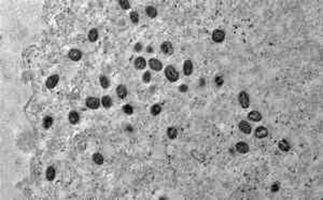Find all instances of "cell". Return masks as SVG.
I'll return each instance as SVG.
<instances>
[{"label":"cell","mask_w":323,"mask_h":200,"mask_svg":"<svg viewBox=\"0 0 323 200\" xmlns=\"http://www.w3.org/2000/svg\"><path fill=\"white\" fill-rule=\"evenodd\" d=\"M165 75H166L167 80L171 83L177 82L178 80H179V72L176 70L173 66L166 67V69H165Z\"/></svg>","instance_id":"6da1fadb"},{"label":"cell","mask_w":323,"mask_h":200,"mask_svg":"<svg viewBox=\"0 0 323 200\" xmlns=\"http://www.w3.org/2000/svg\"><path fill=\"white\" fill-rule=\"evenodd\" d=\"M238 100L241 108L248 109L249 105H250V100H249V96L246 91H240V94L238 95Z\"/></svg>","instance_id":"7a4b0ae2"},{"label":"cell","mask_w":323,"mask_h":200,"mask_svg":"<svg viewBox=\"0 0 323 200\" xmlns=\"http://www.w3.org/2000/svg\"><path fill=\"white\" fill-rule=\"evenodd\" d=\"M212 40L216 43H221L225 40V32L221 29H216L212 32Z\"/></svg>","instance_id":"3957f363"},{"label":"cell","mask_w":323,"mask_h":200,"mask_svg":"<svg viewBox=\"0 0 323 200\" xmlns=\"http://www.w3.org/2000/svg\"><path fill=\"white\" fill-rule=\"evenodd\" d=\"M86 107L92 110H97L100 105V100L96 97H89L85 101Z\"/></svg>","instance_id":"277c9868"},{"label":"cell","mask_w":323,"mask_h":200,"mask_svg":"<svg viewBox=\"0 0 323 200\" xmlns=\"http://www.w3.org/2000/svg\"><path fill=\"white\" fill-rule=\"evenodd\" d=\"M58 81H59L58 74H53V75H51V77H48V80H46V82H45L46 87H48L49 89L54 88V87L57 85V83H58Z\"/></svg>","instance_id":"5b68a950"},{"label":"cell","mask_w":323,"mask_h":200,"mask_svg":"<svg viewBox=\"0 0 323 200\" xmlns=\"http://www.w3.org/2000/svg\"><path fill=\"white\" fill-rule=\"evenodd\" d=\"M161 52L164 53V54H166V55L173 54V46H172V44H171L170 42H168V41L164 42V43H161Z\"/></svg>","instance_id":"8992f818"},{"label":"cell","mask_w":323,"mask_h":200,"mask_svg":"<svg viewBox=\"0 0 323 200\" xmlns=\"http://www.w3.org/2000/svg\"><path fill=\"white\" fill-rule=\"evenodd\" d=\"M149 66L154 71H161V68H163V64L159 62L158 59H155V58H151L149 60Z\"/></svg>","instance_id":"52a82bcc"},{"label":"cell","mask_w":323,"mask_h":200,"mask_svg":"<svg viewBox=\"0 0 323 200\" xmlns=\"http://www.w3.org/2000/svg\"><path fill=\"white\" fill-rule=\"evenodd\" d=\"M68 57L71 60H73V62H78V60H80V59L82 58V53L80 52L79 50H77V48H72L68 53Z\"/></svg>","instance_id":"ba28073f"},{"label":"cell","mask_w":323,"mask_h":200,"mask_svg":"<svg viewBox=\"0 0 323 200\" xmlns=\"http://www.w3.org/2000/svg\"><path fill=\"white\" fill-rule=\"evenodd\" d=\"M238 127H239V129H240L241 131L244 132V134H251V130H252V128H251V125L248 123V122H246V121L239 122Z\"/></svg>","instance_id":"9c48e42d"},{"label":"cell","mask_w":323,"mask_h":200,"mask_svg":"<svg viewBox=\"0 0 323 200\" xmlns=\"http://www.w3.org/2000/svg\"><path fill=\"white\" fill-rule=\"evenodd\" d=\"M183 72H184V74L187 77L191 75L192 72H193V62L191 60H189V59L185 60L184 64H183Z\"/></svg>","instance_id":"30bf717a"},{"label":"cell","mask_w":323,"mask_h":200,"mask_svg":"<svg viewBox=\"0 0 323 200\" xmlns=\"http://www.w3.org/2000/svg\"><path fill=\"white\" fill-rule=\"evenodd\" d=\"M237 152L241 153V154H246V153L249 152V145L246 143V142H238L235 146Z\"/></svg>","instance_id":"8fae6325"},{"label":"cell","mask_w":323,"mask_h":200,"mask_svg":"<svg viewBox=\"0 0 323 200\" xmlns=\"http://www.w3.org/2000/svg\"><path fill=\"white\" fill-rule=\"evenodd\" d=\"M134 65H135V68L136 69H138V70H142V69H144L147 67V62L143 57H138V58L135 60Z\"/></svg>","instance_id":"7c38bea8"},{"label":"cell","mask_w":323,"mask_h":200,"mask_svg":"<svg viewBox=\"0 0 323 200\" xmlns=\"http://www.w3.org/2000/svg\"><path fill=\"white\" fill-rule=\"evenodd\" d=\"M248 118L252 122H261L262 121V114L259 111H251L248 114Z\"/></svg>","instance_id":"4fadbf2b"},{"label":"cell","mask_w":323,"mask_h":200,"mask_svg":"<svg viewBox=\"0 0 323 200\" xmlns=\"http://www.w3.org/2000/svg\"><path fill=\"white\" fill-rule=\"evenodd\" d=\"M267 134H268V130H267V128L259 127L255 129V137H256L257 139L265 138V137H267Z\"/></svg>","instance_id":"5bb4252c"},{"label":"cell","mask_w":323,"mask_h":200,"mask_svg":"<svg viewBox=\"0 0 323 200\" xmlns=\"http://www.w3.org/2000/svg\"><path fill=\"white\" fill-rule=\"evenodd\" d=\"M68 120L69 122H70V124H72V125H75V124L79 123L80 121V115L78 112L75 111H71L70 113H69L68 115Z\"/></svg>","instance_id":"9a60e30c"},{"label":"cell","mask_w":323,"mask_h":200,"mask_svg":"<svg viewBox=\"0 0 323 200\" xmlns=\"http://www.w3.org/2000/svg\"><path fill=\"white\" fill-rule=\"evenodd\" d=\"M278 148H279V150L282 151V152H289L291 146H290V143L285 140V139H282L281 141H279V143H278Z\"/></svg>","instance_id":"2e32d148"},{"label":"cell","mask_w":323,"mask_h":200,"mask_svg":"<svg viewBox=\"0 0 323 200\" xmlns=\"http://www.w3.org/2000/svg\"><path fill=\"white\" fill-rule=\"evenodd\" d=\"M116 94H118V98L124 99V98L127 96V89H126V87L124 86V85H118V86L116 87Z\"/></svg>","instance_id":"e0dca14e"},{"label":"cell","mask_w":323,"mask_h":200,"mask_svg":"<svg viewBox=\"0 0 323 200\" xmlns=\"http://www.w3.org/2000/svg\"><path fill=\"white\" fill-rule=\"evenodd\" d=\"M101 105H103V108L106 109H110L112 107V99L110 96H103L101 98Z\"/></svg>","instance_id":"ac0fdd59"},{"label":"cell","mask_w":323,"mask_h":200,"mask_svg":"<svg viewBox=\"0 0 323 200\" xmlns=\"http://www.w3.org/2000/svg\"><path fill=\"white\" fill-rule=\"evenodd\" d=\"M89 40L91 42H96L97 41V39H98V30L95 29V28H93V29L89 30Z\"/></svg>","instance_id":"d6986e66"},{"label":"cell","mask_w":323,"mask_h":200,"mask_svg":"<svg viewBox=\"0 0 323 200\" xmlns=\"http://www.w3.org/2000/svg\"><path fill=\"white\" fill-rule=\"evenodd\" d=\"M99 83H100V85H101V87H103V88H108V87L110 86L109 79H108L107 77H105V75H100Z\"/></svg>","instance_id":"ffe728a7"},{"label":"cell","mask_w":323,"mask_h":200,"mask_svg":"<svg viewBox=\"0 0 323 200\" xmlns=\"http://www.w3.org/2000/svg\"><path fill=\"white\" fill-rule=\"evenodd\" d=\"M55 174H56V172H55V169L53 168V167H49V168L46 169L45 175H46V179H48L49 181H53L55 177Z\"/></svg>","instance_id":"44dd1931"},{"label":"cell","mask_w":323,"mask_h":200,"mask_svg":"<svg viewBox=\"0 0 323 200\" xmlns=\"http://www.w3.org/2000/svg\"><path fill=\"white\" fill-rule=\"evenodd\" d=\"M146 13H147V15H148L149 17L153 18V17H155V16L157 15V10L155 9L154 7H152V5H150V7H147V9H146Z\"/></svg>","instance_id":"7402d4cb"},{"label":"cell","mask_w":323,"mask_h":200,"mask_svg":"<svg viewBox=\"0 0 323 200\" xmlns=\"http://www.w3.org/2000/svg\"><path fill=\"white\" fill-rule=\"evenodd\" d=\"M53 123H54V121H53V117H51V116H45L43 118V127L45 129H49L50 127H52Z\"/></svg>","instance_id":"603a6c76"},{"label":"cell","mask_w":323,"mask_h":200,"mask_svg":"<svg viewBox=\"0 0 323 200\" xmlns=\"http://www.w3.org/2000/svg\"><path fill=\"white\" fill-rule=\"evenodd\" d=\"M93 160L95 164L97 165H103V156L100 153H95L93 155Z\"/></svg>","instance_id":"cb8c5ba5"},{"label":"cell","mask_w":323,"mask_h":200,"mask_svg":"<svg viewBox=\"0 0 323 200\" xmlns=\"http://www.w3.org/2000/svg\"><path fill=\"white\" fill-rule=\"evenodd\" d=\"M167 136L169 139H176L178 136V130L175 127H169L167 129Z\"/></svg>","instance_id":"d4e9b609"},{"label":"cell","mask_w":323,"mask_h":200,"mask_svg":"<svg viewBox=\"0 0 323 200\" xmlns=\"http://www.w3.org/2000/svg\"><path fill=\"white\" fill-rule=\"evenodd\" d=\"M161 112V107L159 105H153L152 107H151V114H152L153 116H157L159 113Z\"/></svg>","instance_id":"484cf974"},{"label":"cell","mask_w":323,"mask_h":200,"mask_svg":"<svg viewBox=\"0 0 323 200\" xmlns=\"http://www.w3.org/2000/svg\"><path fill=\"white\" fill-rule=\"evenodd\" d=\"M130 21L132 22L134 24H138L139 23V14L137 13V12L132 11L130 12Z\"/></svg>","instance_id":"4316f807"},{"label":"cell","mask_w":323,"mask_h":200,"mask_svg":"<svg viewBox=\"0 0 323 200\" xmlns=\"http://www.w3.org/2000/svg\"><path fill=\"white\" fill-rule=\"evenodd\" d=\"M118 5H121V8L123 10H128L130 8V3L129 1H127V0H120L118 1Z\"/></svg>","instance_id":"83f0119b"},{"label":"cell","mask_w":323,"mask_h":200,"mask_svg":"<svg viewBox=\"0 0 323 200\" xmlns=\"http://www.w3.org/2000/svg\"><path fill=\"white\" fill-rule=\"evenodd\" d=\"M123 111L125 114H127V115H132V113H134V109H132V107L130 105H125L123 107Z\"/></svg>","instance_id":"f1b7e54d"},{"label":"cell","mask_w":323,"mask_h":200,"mask_svg":"<svg viewBox=\"0 0 323 200\" xmlns=\"http://www.w3.org/2000/svg\"><path fill=\"white\" fill-rule=\"evenodd\" d=\"M214 83L216 84V86H222L224 83V79L222 77V75H218V77H216V79H214Z\"/></svg>","instance_id":"f546056e"},{"label":"cell","mask_w":323,"mask_h":200,"mask_svg":"<svg viewBox=\"0 0 323 200\" xmlns=\"http://www.w3.org/2000/svg\"><path fill=\"white\" fill-rule=\"evenodd\" d=\"M142 80H143L144 83H150V81H151V73L149 72V71L144 72V74L142 75Z\"/></svg>","instance_id":"4dcf8cb0"},{"label":"cell","mask_w":323,"mask_h":200,"mask_svg":"<svg viewBox=\"0 0 323 200\" xmlns=\"http://www.w3.org/2000/svg\"><path fill=\"white\" fill-rule=\"evenodd\" d=\"M187 91H189V87H187V85L182 84V85H180V86H179V91H181V93H187Z\"/></svg>","instance_id":"1f68e13d"},{"label":"cell","mask_w":323,"mask_h":200,"mask_svg":"<svg viewBox=\"0 0 323 200\" xmlns=\"http://www.w3.org/2000/svg\"><path fill=\"white\" fill-rule=\"evenodd\" d=\"M279 191V184H278V183L273 184V186H271V191Z\"/></svg>","instance_id":"d6a6232c"},{"label":"cell","mask_w":323,"mask_h":200,"mask_svg":"<svg viewBox=\"0 0 323 200\" xmlns=\"http://www.w3.org/2000/svg\"><path fill=\"white\" fill-rule=\"evenodd\" d=\"M141 48H142V45H141L140 43H137L136 45H135V50H136L137 52H140Z\"/></svg>","instance_id":"836d02e7"},{"label":"cell","mask_w":323,"mask_h":200,"mask_svg":"<svg viewBox=\"0 0 323 200\" xmlns=\"http://www.w3.org/2000/svg\"><path fill=\"white\" fill-rule=\"evenodd\" d=\"M148 52H152V50H151V48H150V46H149V48H148Z\"/></svg>","instance_id":"e575fe53"}]
</instances>
